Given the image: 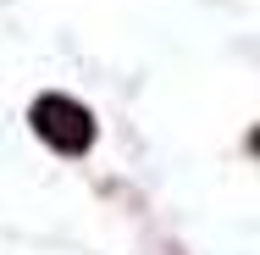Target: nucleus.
I'll return each mask as SVG.
<instances>
[{
  "instance_id": "f257e3e1",
  "label": "nucleus",
  "mask_w": 260,
  "mask_h": 255,
  "mask_svg": "<svg viewBox=\"0 0 260 255\" xmlns=\"http://www.w3.org/2000/svg\"><path fill=\"white\" fill-rule=\"evenodd\" d=\"M28 122H34V133L55 155H83L94 145V111L78 105L72 95H39V100L28 105Z\"/></svg>"
}]
</instances>
